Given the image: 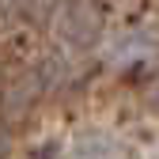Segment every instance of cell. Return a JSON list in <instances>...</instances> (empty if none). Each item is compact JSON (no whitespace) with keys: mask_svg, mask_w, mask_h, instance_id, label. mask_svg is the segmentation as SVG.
Masks as SVG:
<instances>
[{"mask_svg":"<svg viewBox=\"0 0 159 159\" xmlns=\"http://www.w3.org/2000/svg\"><path fill=\"white\" fill-rule=\"evenodd\" d=\"M98 34H102V15H98L95 8L80 4V8L68 11V19H65V38H68L72 46H95Z\"/></svg>","mask_w":159,"mask_h":159,"instance_id":"cell-1","label":"cell"},{"mask_svg":"<svg viewBox=\"0 0 159 159\" xmlns=\"http://www.w3.org/2000/svg\"><path fill=\"white\" fill-rule=\"evenodd\" d=\"M0 152H4V144H0Z\"/></svg>","mask_w":159,"mask_h":159,"instance_id":"cell-2","label":"cell"}]
</instances>
